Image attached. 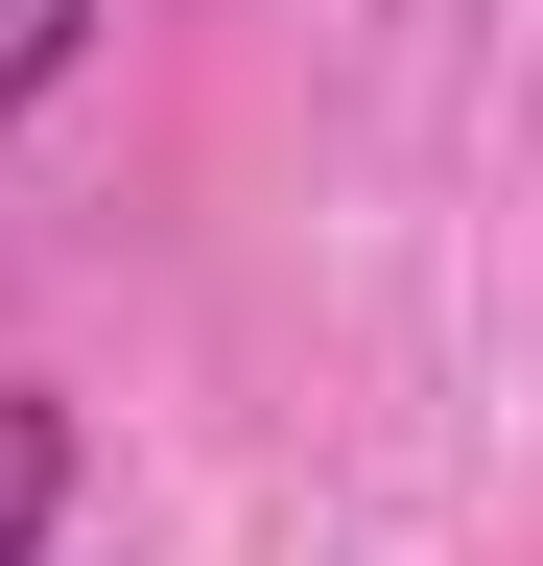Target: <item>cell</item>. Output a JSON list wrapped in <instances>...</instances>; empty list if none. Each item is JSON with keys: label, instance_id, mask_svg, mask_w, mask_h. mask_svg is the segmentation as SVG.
Masks as SVG:
<instances>
[{"label": "cell", "instance_id": "7a4b0ae2", "mask_svg": "<svg viewBox=\"0 0 543 566\" xmlns=\"http://www.w3.org/2000/svg\"><path fill=\"white\" fill-rule=\"evenodd\" d=\"M72 48H95V0H0V118H24V95H48Z\"/></svg>", "mask_w": 543, "mask_h": 566}, {"label": "cell", "instance_id": "6da1fadb", "mask_svg": "<svg viewBox=\"0 0 543 566\" xmlns=\"http://www.w3.org/2000/svg\"><path fill=\"white\" fill-rule=\"evenodd\" d=\"M72 520V401H0V566H48Z\"/></svg>", "mask_w": 543, "mask_h": 566}]
</instances>
